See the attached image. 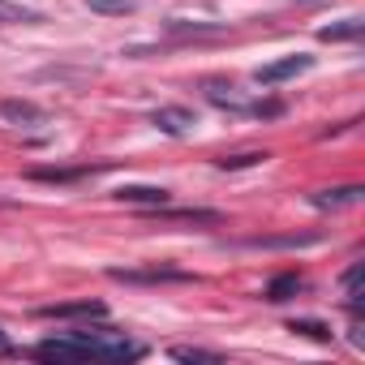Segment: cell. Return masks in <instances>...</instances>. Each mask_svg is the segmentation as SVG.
<instances>
[{"label": "cell", "mask_w": 365, "mask_h": 365, "mask_svg": "<svg viewBox=\"0 0 365 365\" xmlns=\"http://www.w3.org/2000/svg\"><path fill=\"white\" fill-rule=\"evenodd\" d=\"M314 69V56H305V52H297V56H279V61H271V65H262L254 78L262 82V86H275V82H288V78H297V73H309Z\"/></svg>", "instance_id": "2"}, {"label": "cell", "mask_w": 365, "mask_h": 365, "mask_svg": "<svg viewBox=\"0 0 365 365\" xmlns=\"http://www.w3.org/2000/svg\"><path fill=\"white\" fill-rule=\"evenodd\" d=\"M361 185H339V190H318V194H309V202L318 207V211H335V207H352V202H361Z\"/></svg>", "instance_id": "6"}, {"label": "cell", "mask_w": 365, "mask_h": 365, "mask_svg": "<svg viewBox=\"0 0 365 365\" xmlns=\"http://www.w3.org/2000/svg\"><path fill=\"white\" fill-rule=\"evenodd\" d=\"M250 112H254V116H279L284 103H250Z\"/></svg>", "instance_id": "19"}, {"label": "cell", "mask_w": 365, "mask_h": 365, "mask_svg": "<svg viewBox=\"0 0 365 365\" xmlns=\"http://www.w3.org/2000/svg\"><path fill=\"white\" fill-rule=\"evenodd\" d=\"M35 356H39V361H86V352H82V344H78L73 331H69V335H52V339H43V344L35 348Z\"/></svg>", "instance_id": "4"}, {"label": "cell", "mask_w": 365, "mask_h": 365, "mask_svg": "<svg viewBox=\"0 0 365 365\" xmlns=\"http://www.w3.org/2000/svg\"><path fill=\"white\" fill-rule=\"evenodd\" d=\"M0 356H14V339L5 331H0Z\"/></svg>", "instance_id": "20"}, {"label": "cell", "mask_w": 365, "mask_h": 365, "mask_svg": "<svg viewBox=\"0 0 365 365\" xmlns=\"http://www.w3.org/2000/svg\"><path fill=\"white\" fill-rule=\"evenodd\" d=\"M150 125H155L159 133H168V138H185V133H194L198 116H194L190 108H155V112H150Z\"/></svg>", "instance_id": "3"}, {"label": "cell", "mask_w": 365, "mask_h": 365, "mask_svg": "<svg viewBox=\"0 0 365 365\" xmlns=\"http://www.w3.org/2000/svg\"><path fill=\"white\" fill-rule=\"evenodd\" d=\"M318 237L314 232H305V237H254V241H245V245H254V250H279V245H314Z\"/></svg>", "instance_id": "13"}, {"label": "cell", "mask_w": 365, "mask_h": 365, "mask_svg": "<svg viewBox=\"0 0 365 365\" xmlns=\"http://www.w3.org/2000/svg\"><path fill=\"white\" fill-rule=\"evenodd\" d=\"M172 356H176V361H211V365H215V361H224V356H220V352H211V348H172Z\"/></svg>", "instance_id": "18"}, {"label": "cell", "mask_w": 365, "mask_h": 365, "mask_svg": "<svg viewBox=\"0 0 365 365\" xmlns=\"http://www.w3.org/2000/svg\"><path fill=\"white\" fill-rule=\"evenodd\" d=\"M112 279H120V284H190L194 275L155 262V267H120V271H112Z\"/></svg>", "instance_id": "1"}, {"label": "cell", "mask_w": 365, "mask_h": 365, "mask_svg": "<svg viewBox=\"0 0 365 365\" xmlns=\"http://www.w3.org/2000/svg\"><path fill=\"white\" fill-rule=\"evenodd\" d=\"M108 309L99 301H69V305H43L39 318H103Z\"/></svg>", "instance_id": "7"}, {"label": "cell", "mask_w": 365, "mask_h": 365, "mask_svg": "<svg viewBox=\"0 0 365 365\" xmlns=\"http://www.w3.org/2000/svg\"><path fill=\"white\" fill-rule=\"evenodd\" d=\"M35 22H43L39 9L14 5V0H0V26H35Z\"/></svg>", "instance_id": "9"}, {"label": "cell", "mask_w": 365, "mask_h": 365, "mask_svg": "<svg viewBox=\"0 0 365 365\" xmlns=\"http://www.w3.org/2000/svg\"><path fill=\"white\" fill-rule=\"evenodd\" d=\"M267 159V150H241V155H224V159H215L224 172H237V168H254V163H262Z\"/></svg>", "instance_id": "15"}, {"label": "cell", "mask_w": 365, "mask_h": 365, "mask_svg": "<svg viewBox=\"0 0 365 365\" xmlns=\"http://www.w3.org/2000/svg\"><path fill=\"white\" fill-rule=\"evenodd\" d=\"M116 198H120V202H133V207H168L172 194H168L163 185H120Z\"/></svg>", "instance_id": "5"}, {"label": "cell", "mask_w": 365, "mask_h": 365, "mask_svg": "<svg viewBox=\"0 0 365 365\" xmlns=\"http://www.w3.org/2000/svg\"><path fill=\"white\" fill-rule=\"evenodd\" d=\"M361 275H365V267H361V262H352V267L344 271V297H348V305H352V309H361Z\"/></svg>", "instance_id": "14"}, {"label": "cell", "mask_w": 365, "mask_h": 365, "mask_svg": "<svg viewBox=\"0 0 365 365\" xmlns=\"http://www.w3.org/2000/svg\"><path fill=\"white\" fill-rule=\"evenodd\" d=\"M305 5H314V0H305Z\"/></svg>", "instance_id": "21"}, {"label": "cell", "mask_w": 365, "mask_h": 365, "mask_svg": "<svg viewBox=\"0 0 365 365\" xmlns=\"http://www.w3.org/2000/svg\"><path fill=\"white\" fill-rule=\"evenodd\" d=\"M0 116L14 120V125H39L43 120V108H35L26 99H5V103H0Z\"/></svg>", "instance_id": "8"}, {"label": "cell", "mask_w": 365, "mask_h": 365, "mask_svg": "<svg viewBox=\"0 0 365 365\" xmlns=\"http://www.w3.org/2000/svg\"><path fill=\"white\" fill-rule=\"evenodd\" d=\"M207 99L215 108H232V112H250V103L237 95V86H224V82H207Z\"/></svg>", "instance_id": "10"}, {"label": "cell", "mask_w": 365, "mask_h": 365, "mask_svg": "<svg viewBox=\"0 0 365 365\" xmlns=\"http://www.w3.org/2000/svg\"><path fill=\"white\" fill-rule=\"evenodd\" d=\"M301 288H305V279H301L297 271H288V275H279V279H271V284H267V301H275V305H279V301L297 297Z\"/></svg>", "instance_id": "11"}, {"label": "cell", "mask_w": 365, "mask_h": 365, "mask_svg": "<svg viewBox=\"0 0 365 365\" xmlns=\"http://www.w3.org/2000/svg\"><path fill=\"white\" fill-rule=\"evenodd\" d=\"M356 35H361V18H344V22H335V26H322V31H318V39H327V43L356 39Z\"/></svg>", "instance_id": "12"}, {"label": "cell", "mask_w": 365, "mask_h": 365, "mask_svg": "<svg viewBox=\"0 0 365 365\" xmlns=\"http://www.w3.org/2000/svg\"><path fill=\"white\" fill-rule=\"evenodd\" d=\"M86 5H91L95 14H116V18H125V14H133V9H138L133 0H86Z\"/></svg>", "instance_id": "17"}, {"label": "cell", "mask_w": 365, "mask_h": 365, "mask_svg": "<svg viewBox=\"0 0 365 365\" xmlns=\"http://www.w3.org/2000/svg\"><path fill=\"white\" fill-rule=\"evenodd\" d=\"M288 331H301V335H309V339H331V327L318 322V318H297V322H288Z\"/></svg>", "instance_id": "16"}]
</instances>
